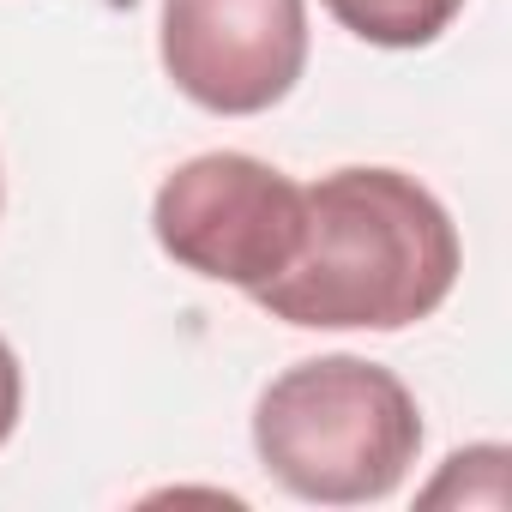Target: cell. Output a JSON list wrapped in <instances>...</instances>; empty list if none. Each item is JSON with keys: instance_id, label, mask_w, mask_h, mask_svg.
Wrapping results in <instances>:
<instances>
[{"instance_id": "277c9868", "label": "cell", "mask_w": 512, "mask_h": 512, "mask_svg": "<svg viewBox=\"0 0 512 512\" xmlns=\"http://www.w3.org/2000/svg\"><path fill=\"white\" fill-rule=\"evenodd\" d=\"M169 85L211 115H266L308 67V0H163Z\"/></svg>"}, {"instance_id": "52a82bcc", "label": "cell", "mask_w": 512, "mask_h": 512, "mask_svg": "<svg viewBox=\"0 0 512 512\" xmlns=\"http://www.w3.org/2000/svg\"><path fill=\"white\" fill-rule=\"evenodd\" d=\"M0 205H7V181H0Z\"/></svg>"}, {"instance_id": "3957f363", "label": "cell", "mask_w": 512, "mask_h": 512, "mask_svg": "<svg viewBox=\"0 0 512 512\" xmlns=\"http://www.w3.org/2000/svg\"><path fill=\"white\" fill-rule=\"evenodd\" d=\"M302 223V187L247 151L187 157L175 175H163L151 199V235L169 260L193 278L235 284L247 296L296 260Z\"/></svg>"}, {"instance_id": "8992f818", "label": "cell", "mask_w": 512, "mask_h": 512, "mask_svg": "<svg viewBox=\"0 0 512 512\" xmlns=\"http://www.w3.org/2000/svg\"><path fill=\"white\" fill-rule=\"evenodd\" d=\"M19 410H25V374H19V356H13V344L0 338V446L13 440V428H19Z\"/></svg>"}, {"instance_id": "5b68a950", "label": "cell", "mask_w": 512, "mask_h": 512, "mask_svg": "<svg viewBox=\"0 0 512 512\" xmlns=\"http://www.w3.org/2000/svg\"><path fill=\"white\" fill-rule=\"evenodd\" d=\"M326 13L374 49H428L464 13V0H326Z\"/></svg>"}, {"instance_id": "6da1fadb", "label": "cell", "mask_w": 512, "mask_h": 512, "mask_svg": "<svg viewBox=\"0 0 512 512\" xmlns=\"http://www.w3.org/2000/svg\"><path fill=\"white\" fill-rule=\"evenodd\" d=\"M296 260L253 290L302 332H404L428 320L464 266L446 205L404 169H332L302 187Z\"/></svg>"}, {"instance_id": "7a4b0ae2", "label": "cell", "mask_w": 512, "mask_h": 512, "mask_svg": "<svg viewBox=\"0 0 512 512\" xmlns=\"http://www.w3.org/2000/svg\"><path fill=\"white\" fill-rule=\"evenodd\" d=\"M253 452L296 500L368 506L410 476L422 452V410L392 368L368 356H314L260 392Z\"/></svg>"}]
</instances>
